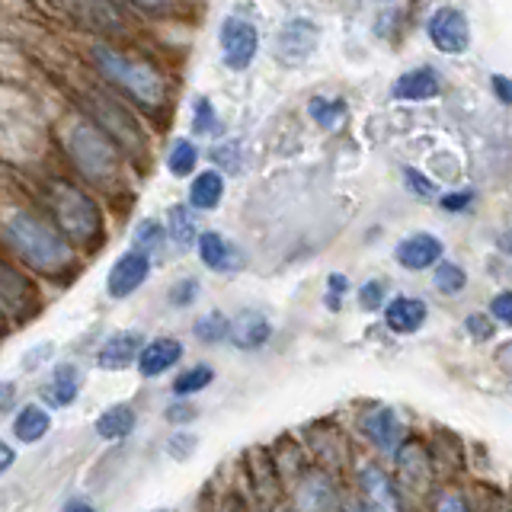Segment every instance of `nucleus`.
Wrapping results in <instances>:
<instances>
[{"mask_svg":"<svg viewBox=\"0 0 512 512\" xmlns=\"http://www.w3.org/2000/svg\"><path fill=\"white\" fill-rule=\"evenodd\" d=\"M436 93H439V77H436V71H429V68L410 71L394 84L397 100H432Z\"/></svg>","mask_w":512,"mask_h":512,"instance_id":"nucleus-17","label":"nucleus"},{"mask_svg":"<svg viewBox=\"0 0 512 512\" xmlns=\"http://www.w3.org/2000/svg\"><path fill=\"white\" fill-rule=\"evenodd\" d=\"M442 256V244L432 234H413L397 244V263L404 269H426Z\"/></svg>","mask_w":512,"mask_h":512,"instance_id":"nucleus-12","label":"nucleus"},{"mask_svg":"<svg viewBox=\"0 0 512 512\" xmlns=\"http://www.w3.org/2000/svg\"><path fill=\"white\" fill-rule=\"evenodd\" d=\"M317 42V29L308 20H292L279 36V55L282 61H298L314 48Z\"/></svg>","mask_w":512,"mask_h":512,"instance_id":"nucleus-15","label":"nucleus"},{"mask_svg":"<svg viewBox=\"0 0 512 512\" xmlns=\"http://www.w3.org/2000/svg\"><path fill=\"white\" fill-rule=\"evenodd\" d=\"M77 394H80V372L74 365H61L52 384H48V400L58 407H68L77 400Z\"/></svg>","mask_w":512,"mask_h":512,"instance_id":"nucleus-24","label":"nucleus"},{"mask_svg":"<svg viewBox=\"0 0 512 512\" xmlns=\"http://www.w3.org/2000/svg\"><path fill=\"white\" fill-rule=\"evenodd\" d=\"M68 148L74 154V164L84 170L90 180H112V176L119 173V154L100 135V128L74 125V132L68 135Z\"/></svg>","mask_w":512,"mask_h":512,"instance_id":"nucleus-3","label":"nucleus"},{"mask_svg":"<svg viewBox=\"0 0 512 512\" xmlns=\"http://www.w3.org/2000/svg\"><path fill=\"white\" fill-rule=\"evenodd\" d=\"M196 295H199V282L186 279V282H180V288H176V292H170V301L173 304H189Z\"/></svg>","mask_w":512,"mask_h":512,"instance_id":"nucleus-36","label":"nucleus"},{"mask_svg":"<svg viewBox=\"0 0 512 512\" xmlns=\"http://www.w3.org/2000/svg\"><path fill=\"white\" fill-rule=\"evenodd\" d=\"M93 64L100 68V74L106 80H112L119 90H125L132 96L135 103L141 106H157L164 100V80L157 77V71H151L148 64L132 61L119 52H112L106 45H96L93 48Z\"/></svg>","mask_w":512,"mask_h":512,"instance_id":"nucleus-2","label":"nucleus"},{"mask_svg":"<svg viewBox=\"0 0 512 512\" xmlns=\"http://www.w3.org/2000/svg\"><path fill=\"white\" fill-rule=\"evenodd\" d=\"M48 429H52V416H48V413H45L42 407H36V404L23 407V410H20V416H16V420H13L16 439L26 442V445L39 442Z\"/></svg>","mask_w":512,"mask_h":512,"instance_id":"nucleus-21","label":"nucleus"},{"mask_svg":"<svg viewBox=\"0 0 512 512\" xmlns=\"http://www.w3.org/2000/svg\"><path fill=\"white\" fill-rule=\"evenodd\" d=\"M468 202H471L468 192H455V196H445L442 199V208H448V212H461V208L468 205Z\"/></svg>","mask_w":512,"mask_h":512,"instance_id":"nucleus-41","label":"nucleus"},{"mask_svg":"<svg viewBox=\"0 0 512 512\" xmlns=\"http://www.w3.org/2000/svg\"><path fill=\"white\" fill-rule=\"evenodd\" d=\"M196 148H192V141L180 138V141H173V148H170V160H167V167L173 176H186L192 173V167H196Z\"/></svg>","mask_w":512,"mask_h":512,"instance_id":"nucleus-28","label":"nucleus"},{"mask_svg":"<svg viewBox=\"0 0 512 512\" xmlns=\"http://www.w3.org/2000/svg\"><path fill=\"white\" fill-rule=\"evenodd\" d=\"M68 7H71L87 26L109 29V32H116V29H119V16L112 13V7L106 4V0H68Z\"/></svg>","mask_w":512,"mask_h":512,"instance_id":"nucleus-23","label":"nucleus"},{"mask_svg":"<svg viewBox=\"0 0 512 512\" xmlns=\"http://www.w3.org/2000/svg\"><path fill=\"white\" fill-rule=\"evenodd\" d=\"M384 317H388V327L394 333H413L423 327L426 304L420 298H394L388 304V311H384Z\"/></svg>","mask_w":512,"mask_h":512,"instance_id":"nucleus-16","label":"nucleus"},{"mask_svg":"<svg viewBox=\"0 0 512 512\" xmlns=\"http://www.w3.org/2000/svg\"><path fill=\"white\" fill-rule=\"evenodd\" d=\"M231 333V343L237 349H260L269 340V320L260 311H244L234 317V324L228 327Z\"/></svg>","mask_w":512,"mask_h":512,"instance_id":"nucleus-14","label":"nucleus"},{"mask_svg":"<svg viewBox=\"0 0 512 512\" xmlns=\"http://www.w3.org/2000/svg\"><path fill=\"white\" fill-rule=\"evenodd\" d=\"M493 90H496V96H500L503 103H512V80H509V77H500V74H496V77H493Z\"/></svg>","mask_w":512,"mask_h":512,"instance_id":"nucleus-39","label":"nucleus"},{"mask_svg":"<svg viewBox=\"0 0 512 512\" xmlns=\"http://www.w3.org/2000/svg\"><path fill=\"white\" fill-rule=\"evenodd\" d=\"M176 439H180V442H170V455L186 458L192 452V445H196V439H192V436H176Z\"/></svg>","mask_w":512,"mask_h":512,"instance_id":"nucleus-40","label":"nucleus"},{"mask_svg":"<svg viewBox=\"0 0 512 512\" xmlns=\"http://www.w3.org/2000/svg\"><path fill=\"white\" fill-rule=\"evenodd\" d=\"M180 356H183V343L173 340V336H160V340L141 346V352H138V372L144 378H157V375H164L167 368H173L176 362H180Z\"/></svg>","mask_w":512,"mask_h":512,"instance_id":"nucleus-10","label":"nucleus"},{"mask_svg":"<svg viewBox=\"0 0 512 512\" xmlns=\"http://www.w3.org/2000/svg\"><path fill=\"white\" fill-rule=\"evenodd\" d=\"M381 301H384V285H381V282H368V285H362L359 304H362L365 311H378V308H381Z\"/></svg>","mask_w":512,"mask_h":512,"instance_id":"nucleus-33","label":"nucleus"},{"mask_svg":"<svg viewBox=\"0 0 512 512\" xmlns=\"http://www.w3.org/2000/svg\"><path fill=\"white\" fill-rule=\"evenodd\" d=\"M199 256H202V263L208 269H215V272H224V269H234L237 266L234 247L221 234H215V231L199 234Z\"/></svg>","mask_w":512,"mask_h":512,"instance_id":"nucleus-19","label":"nucleus"},{"mask_svg":"<svg viewBox=\"0 0 512 512\" xmlns=\"http://www.w3.org/2000/svg\"><path fill=\"white\" fill-rule=\"evenodd\" d=\"M256 48H260V32L253 23L228 16L221 23V58L231 71H244L253 64Z\"/></svg>","mask_w":512,"mask_h":512,"instance_id":"nucleus-5","label":"nucleus"},{"mask_svg":"<svg viewBox=\"0 0 512 512\" xmlns=\"http://www.w3.org/2000/svg\"><path fill=\"white\" fill-rule=\"evenodd\" d=\"M141 10H151V13H164L170 7V0H135Z\"/></svg>","mask_w":512,"mask_h":512,"instance_id":"nucleus-44","label":"nucleus"},{"mask_svg":"<svg viewBox=\"0 0 512 512\" xmlns=\"http://www.w3.org/2000/svg\"><path fill=\"white\" fill-rule=\"evenodd\" d=\"M228 320H224V314H218V311H208L205 317H199L196 320V336H202L205 343H218V340H224V333H228Z\"/></svg>","mask_w":512,"mask_h":512,"instance_id":"nucleus-29","label":"nucleus"},{"mask_svg":"<svg viewBox=\"0 0 512 512\" xmlns=\"http://www.w3.org/2000/svg\"><path fill=\"white\" fill-rule=\"evenodd\" d=\"M404 180H407L410 192H416V196H423V199L436 196V186H432L423 173H416V170H404Z\"/></svg>","mask_w":512,"mask_h":512,"instance_id":"nucleus-34","label":"nucleus"},{"mask_svg":"<svg viewBox=\"0 0 512 512\" xmlns=\"http://www.w3.org/2000/svg\"><path fill=\"white\" fill-rule=\"evenodd\" d=\"M436 509H468L471 503L464 500V496H436V503H432Z\"/></svg>","mask_w":512,"mask_h":512,"instance_id":"nucleus-38","label":"nucleus"},{"mask_svg":"<svg viewBox=\"0 0 512 512\" xmlns=\"http://www.w3.org/2000/svg\"><path fill=\"white\" fill-rule=\"evenodd\" d=\"M192 416H196V410H192V407H170L167 410V420L170 423H189Z\"/></svg>","mask_w":512,"mask_h":512,"instance_id":"nucleus-42","label":"nucleus"},{"mask_svg":"<svg viewBox=\"0 0 512 512\" xmlns=\"http://www.w3.org/2000/svg\"><path fill=\"white\" fill-rule=\"evenodd\" d=\"M141 352V333H116L109 336V343L100 349V356H96V362H100V368H106V372H119V368H128Z\"/></svg>","mask_w":512,"mask_h":512,"instance_id":"nucleus-13","label":"nucleus"},{"mask_svg":"<svg viewBox=\"0 0 512 512\" xmlns=\"http://www.w3.org/2000/svg\"><path fill=\"white\" fill-rule=\"evenodd\" d=\"M500 247H503L506 253H512V231H506V234L500 237Z\"/></svg>","mask_w":512,"mask_h":512,"instance_id":"nucleus-47","label":"nucleus"},{"mask_svg":"<svg viewBox=\"0 0 512 512\" xmlns=\"http://www.w3.org/2000/svg\"><path fill=\"white\" fill-rule=\"evenodd\" d=\"M429 39L432 45L439 48V52H448V55H458L468 48L471 42V32H468V20H464V13L452 10V7H442L429 16Z\"/></svg>","mask_w":512,"mask_h":512,"instance_id":"nucleus-6","label":"nucleus"},{"mask_svg":"<svg viewBox=\"0 0 512 512\" xmlns=\"http://www.w3.org/2000/svg\"><path fill=\"white\" fill-rule=\"evenodd\" d=\"M490 311H493V317H500L503 324H512V292L496 295L493 304H490Z\"/></svg>","mask_w":512,"mask_h":512,"instance_id":"nucleus-35","label":"nucleus"},{"mask_svg":"<svg viewBox=\"0 0 512 512\" xmlns=\"http://www.w3.org/2000/svg\"><path fill=\"white\" fill-rule=\"evenodd\" d=\"M160 234H164V231H160L157 221H141L138 224V234H135V244L138 247H148V253H151V250L160 247Z\"/></svg>","mask_w":512,"mask_h":512,"instance_id":"nucleus-32","label":"nucleus"},{"mask_svg":"<svg viewBox=\"0 0 512 512\" xmlns=\"http://www.w3.org/2000/svg\"><path fill=\"white\" fill-rule=\"evenodd\" d=\"M13 458H16V455H13V448H10L7 442H0V477H4V474L13 468Z\"/></svg>","mask_w":512,"mask_h":512,"instance_id":"nucleus-43","label":"nucleus"},{"mask_svg":"<svg viewBox=\"0 0 512 512\" xmlns=\"http://www.w3.org/2000/svg\"><path fill=\"white\" fill-rule=\"evenodd\" d=\"M7 237H10V244L23 253V260L36 269L55 272L71 260V250L64 244V237L55 234L36 215H26V212L13 215L7 224Z\"/></svg>","mask_w":512,"mask_h":512,"instance_id":"nucleus-1","label":"nucleus"},{"mask_svg":"<svg viewBox=\"0 0 512 512\" xmlns=\"http://www.w3.org/2000/svg\"><path fill=\"white\" fill-rule=\"evenodd\" d=\"M298 493H301V496H298V506H304V509H327V506L333 509V506H340V503H336V496H333L330 477H327V474H320V471L304 474Z\"/></svg>","mask_w":512,"mask_h":512,"instance_id":"nucleus-18","label":"nucleus"},{"mask_svg":"<svg viewBox=\"0 0 512 512\" xmlns=\"http://www.w3.org/2000/svg\"><path fill=\"white\" fill-rule=\"evenodd\" d=\"M215 372L208 365H196V368H189V372H183L180 378L173 381V391L186 397V394H196V391H205L208 384H212Z\"/></svg>","mask_w":512,"mask_h":512,"instance_id":"nucleus-26","label":"nucleus"},{"mask_svg":"<svg viewBox=\"0 0 512 512\" xmlns=\"http://www.w3.org/2000/svg\"><path fill=\"white\" fill-rule=\"evenodd\" d=\"M224 196V180H221V173L215 170H202L196 180H192L189 186V202L196 205V208H215Z\"/></svg>","mask_w":512,"mask_h":512,"instance_id":"nucleus-22","label":"nucleus"},{"mask_svg":"<svg viewBox=\"0 0 512 512\" xmlns=\"http://www.w3.org/2000/svg\"><path fill=\"white\" fill-rule=\"evenodd\" d=\"M170 237L180 247H192L199 240V228H196V215L186 205H173L170 208Z\"/></svg>","mask_w":512,"mask_h":512,"instance_id":"nucleus-25","label":"nucleus"},{"mask_svg":"<svg viewBox=\"0 0 512 512\" xmlns=\"http://www.w3.org/2000/svg\"><path fill=\"white\" fill-rule=\"evenodd\" d=\"M362 432L368 439H372L381 452H397L400 439H404V426H400L397 413L394 410H372L362 420Z\"/></svg>","mask_w":512,"mask_h":512,"instance_id":"nucleus-11","label":"nucleus"},{"mask_svg":"<svg viewBox=\"0 0 512 512\" xmlns=\"http://www.w3.org/2000/svg\"><path fill=\"white\" fill-rule=\"evenodd\" d=\"M218 128V119H215V109L208 103V96H199L196 100V132L199 135H212Z\"/></svg>","mask_w":512,"mask_h":512,"instance_id":"nucleus-31","label":"nucleus"},{"mask_svg":"<svg viewBox=\"0 0 512 512\" xmlns=\"http://www.w3.org/2000/svg\"><path fill=\"white\" fill-rule=\"evenodd\" d=\"M308 112H311V119H314L317 125L333 128L336 122H340V119L346 116V106H343L340 100H324V96H314L311 106H308Z\"/></svg>","mask_w":512,"mask_h":512,"instance_id":"nucleus-27","label":"nucleus"},{"mask_svg":"<svg viewBox=\"0 0 512 512\" xmlns=\"http://www.w3.org/2000/svg\"><path fill=\"white\" fill-rule=\"evenodd\" d=\"M359 490L365 496L368 509H400L404 506L391 474L384 468H378V464H365V468L359 471Z\"/></svg>","mask_w":512,"mask_h":512,"instance_id":"nucleus-8","label":"nucleus"},{"mask_svg":"<svg viewBox=\"0 0 512 512\" xmlns=\"http://www.w3.org/2000/svg\"><path fill=\"white\" fill-rule=\"evenodd\" d=\"M132 429H135V410L128 407V404L109 407V410L100 416V420H96V436H100V439H109V442L125 439Z\"/></svg>","mask_w":512,"mask_h":512,"instance_id":"nucleus-20","label":"nucleus"},{"mask_svg":"<svg viewBox=\"0 0 512 512\" xmlns=\"http://www.w3.org/2000/svg\"><path fill=\"white\" fill-rule=\"evenodd\" d=\"M464 282H468V276H464V269L455 266V263H439L436 269V288L445 295H458Z\"/></svg>","mask_w":512,"mask_h":512,"instance_id":"nucleus-30","label":"nucleus"},{"mask_svg":"<svg viewBox=\"0 0 512 512\" xmlns=\"http://www.w3.org/2000/svg\"><path fill=\"white\" fill-rule=\"evenodd\" d=\"M148 272H151V253H125L122 260L109 269V295L112 298H128L132 292H138L141 282L148 279Z\"/></svg>","mask_w":512,"mask_h":512,"instance_id":"nucleus-7","label":"nucleus"},{"mask_svg":"<svg viewBox=\"0 0 512 512\" xmlns=\"http://www.w3.org/2000/svg\"><path fill=\"white\" fill-rule=\"evenodd\" d=\"M68 509H90V506H87V503H80V500H71Z\"/></svg>","mask_w":512,"mask_h":512,"instance_id":"nucleus-48","label":"nucleus"},{"mask_svg":"<svg viewBox=\"0 0 512 512\" xmlns=\"http://www.w3.org/2000/svg\"><path fill=\"white\" fill-rule=\"evenodd\" d=\"M330 288H333L336 295H343L346 292V279L343 276H330Z\"/></svg>","mask_w":512,"mask_h":512,"instance_id":"nucleus-46","label":"nucleus"},{"mask_svg":"<svg viewBox=\"0 0 512 512\" xmlns=\"http://www.w3.org/2000/svg\"><path fill=\"white\" fill-rule=\"evenodd\" d=\"M468 330L474 333V340H487V336H493L490 320H487V317H480V314L468 317Z\"/></svg>","mask_w":512,"mask_h":512,"instance_id":"nucleus-37","label":"nucleus"},{"mask_svg":"<svg viewBox=\"0 0 512 512\" xmlns=\"http://www.w3.org/2000/svg\"><path fill=\"white\" fill-rule=\"evenodd\" d=\"M52 208H55V218L64 228V234H71L77 240H90L96 231H100V215H96V205L80 189L55 186Z\"/></svg>","mask_w":512,"mask_h":512,"instance_id":"nucleus-4","label":"nucleus"},{"mask_svg":"<svg viewBox=\"0 0 512 512\" xmlns=\"http://www.w3.org/2000/svg\"><path fill=\"white\" fill-rule=\"evenodd\" d=\"M10 397H13V384H0V410L10 404Z\"/></svg>","mask_w":512,"mask_h":512,"instance_id":"nucleus-45","label":"nucleus"},{"mask_svg":"<svg viewBox=\"0 0 512 512\" xmlns=\"http://www.w3.org/2000/svg\"><path fill=\"white\" fill-rule=\"evenodd\" d=\"M397 464H400V480L413 490H426L432 480V471H436V461L429 458L426 445H420V442H407L400 448Z\"/></svg>","mask_w":512,"mask_h":512,"instance_id":"nucleus-9","label":"nucleus"}]
</instances>
